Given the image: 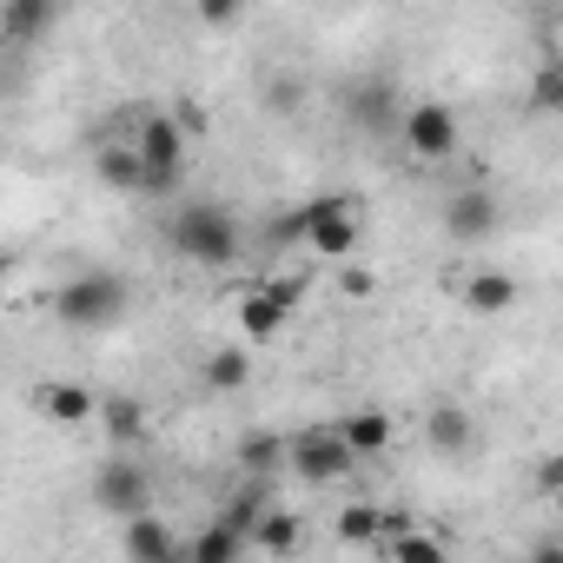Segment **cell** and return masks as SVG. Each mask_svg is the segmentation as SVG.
Here are the masks:
<instances>
[{
  "label": "cell",
  "instance_id": "1",
  "mask_svg": "<svg viewBox=\"0 0 563 563\" xmlns=\"http://www.w3.org/2000/svg\"><path fill=\"white\" fill-rule=\"evenodd\" d=\"M166 239H173V252L192 258V265H232V258L245 252V225H239V212H232V206H212V199L179 206L173 225H166Z\"/></svg>",
  "mask_w": 563,
  "mask_h": 563
},
{
  "label": "cell",
  "instance_id": "2",
  "mask_svg": "<svg viewBox=\"0 0 563 563\" xmlns=\"http://www.w3.org/2000/svg\"><path fill=\"white\" fill-rule=\"evenodd\" d=\"M133 306V286L120 272H74L67 286L54 292V319L67 332H113Z\"/></svg>",
  "mask_w": 563,
  "mask_h": 563
},
{
  "label": "cell",
  "instance_id": "3",
  "mask_svg": "<svg viewBox=\"0 0 563 563\" xmlns=\"http://www.w3.org/2000/svg\"><path fill=\"white\" fill-rule=\"evenodd\" d=\"M186 146H192V133L179 126L173 107H159V113L140 120L133 153H140V166H146V192H153V199H173V192H179V179H186Z\"/></svg>",
  "mask_w": 563,
  "mask_h": 563
},
{
  "label": "cell",
  "instance_id": "4",
  "mask_svg": "<svg viewBox=\"0 0 563 563\" xmlns=\"http://www.w3.org/2000/svg\"><path fill=\"white\" fill-rule=\"evenodd\" d=\"M299 239L312 245V258H332V265H345V258L358 252V239H365L358 199H352V192H325V199L299 206Z\"/></svg>",
  "mask_w": 563,
  "mask_h": 563
},
{
  "label": "cell",
  "instance_id": "5",
  "mask_svg": "<svg viewBox=\"0 0 563 563\" xmlns=\"http://www.w3.org/2000/svg\"><path fill=\"white\" fill-rule=\"evenodd\" d=\"M358 471V451L345 444V431L339 424H306V431H292V464H286V477H299V484H345Z\"/></svg>",
  "mask_w": 563,
  "mask_h": 563
},
{
  "label": "cell",
  "instance_id": "6",
  "mask_svg": "<svg viewBox=\"0 0 563 563\" xmlns=\"http://www.w3.org/2000/svg\"><path fill=\"white\" fill-rule=\"evenodd\" d=\"M93 510H107V517H120V523L153 517V477H146L133 457H107V464L93 471Z\"/></svg>",
  "mask_w": 563,
  "mask_h": 563
},
{
  "label": "cell",
  "instance_id": "7",
  "mask_svg": "<svg viewBox=\"0 0 563 563\" xmlns=\"http://www.w3.org/2000/svg\"><path fill=\"white\" fill-rule=\"evenodd\" d=\"M299 299H306V278H265V286H252L245 299H239V332L258 345V339H278L292 325V312H299Z\"/></svg>",
  "mask_w": 563,
  "mask_h": 563
},
{
  "label": "cell",
  "instance_id": "8",
  "mask_svg": "<svg viewBox=\"0 0 563 563\" xmlns=\"http://www.w3.org/2000/svg\"><path fill=\"white\" fill-rule=\"evenodd\" d=\"M398 140L411 146V159H424V166H444L451 153H457V113L444 107V100H411L405 107V126H398Z\"/></svg>",
  "mask_w": 563,
  "mask_h": 563
},
{
  "label": "cell",
  "instance_id": "9",
  "mask_svg": "<svg viewBox=\"0 0 563 563\" xmlns=\"http://www.w3.org/2000/svg\"><path fill=\"white\" fill-rule=\"evenodd\" d=\"M444 232H451L457 245H484V239L497 232V192H490L484 179L457 186V192L444 199Z\"/></svg>",
  "mask_w": 563,
  "mask_h": 563
},
{
  "label": "cell",
  "instance_id": "10",
  "mask_svg": "<svg viewBox=\"0 0 563 563\" xmlns=\"http://www.w3.org/2000/svg\"><path fill=\"white\" fill-rule=\"evenodd\" d=\"M398 530H411V517H398V510H385V504H345V510L332 517V537H339L345 550H372V543H391Z\"/></svg>",
  "mask_w": 563,
  "mask_h": 563
},
{
  "label": "cell",
  "instance_id": "11",
  "mask_svg": "<svg viewBox=\"0 0 563 563\" xmlns=\"http://www.w3.org/2000/svg\"><path fill=\"white\" fill-rule=\"evenodd\" d=\"M232 464H239L245 484H272V477H286V464H292V438H278V431H245L239 451H232Z\"/></svg>",
  "mask_w": 563,
  "mask_h": 563
},
{
  "label": "cell",
  "instance_id": "12",
  "mask_svg": "<svg viewBox=\"0 0 563 563\" xmlns=\"http://www.w3.org/2000/svg\"><path fill=\"white\" fill-rule=\"evenodd\" d=\"M120 543H126V563H192V550L173 537L166 517H140V523H126Z\"/></svg>",
  "mask_w": 563,
  "mask_h": 563
},
{
  "label": "cell",
  "instance_id": "13",
  "mask_svg": "<svg viewBox=\"0 0 563 563\" xmlns=\"http://www.w3.org/2000/svg\"><path fill=\"white\" fill-rule=\"evenodd\" d=\"M424 444L438 457H464V451H477V418L464 405H431L424 411Z\"/></svg>",
  "mask_w": 563,
  "mask_h": 563
},
{
  "label": "cell",
  "instance_id": "14",
  "mask_svg": "<svg viewBox=\"0 0 563 563\" xmlns=\"http://www.w3.org/2000/svg\"><path fill=\"white\" fill-rule=\"evenodd\" d=\"M332 424L345 431V444L358 451V464H365V457H378V451H391V438H398L391 411H378V405H358V411H345V418H332Z\"/></svg>",
  "mask_w": 563,
  "mask_h": 563
},
{
  "label": "cell",
  "instance_id": "15",
  "mask_svg": "<svg viewBox=\"0 0 563 563\" xmlns=\"http://www.w3.org/2000/svg\"><path fill=\"white\" fill-rule=\"evenodd\" d=\"M34 405H41V418H54V424H100V398L87 391V385H41L34 391Z\"/></svg>",
  "mask_w": 563,
  "mask_h": 563
},
{
  "label": "cell",
  "instance_id": "16",
  "mask_svg": "<svg viewBox=\"0 0 563 563\" xmlns=\"http://www.w3.org/2000/svg\"><path fill=\"white\" fill-rule=\"evenodd\" d=\"M464 306H471L477 319H504V312L517 306V278H510V272H490V265H477V272L464 278Z\"/></svg>",
  "mask_w": 563,
  "mask_h": 563
},
{
  "label": "cell",
  "instance_id": "17",
  "mask_svg": "<svg viewBox=\"0 0 563 563\" xmlns=\"http://www.w3.org/2000/svg\"><path fill=\"white\" fill-rule=\"evenodd\" d=\"M299 537H306V523H299V510H278V504H265L258 510V523H252V543H258V556H292L299 550Z\"/></svg>",
  "mask_w": 563,
  "mask_h": 563
},
{
  "label": "cell",
  "instance_id": "18",
  "mask_svg": "<svg viewBox=\"0 0 563 563\" xmlns=\"http://www.w3.org/2000/svg\"><path fill=\"white\" fill-rule=\"evenodd\" d=\"M199 378H206V391L232 398V391H245V385H252V352H245V345H219V352H206Z\"/></svg>",
  "mask_w": 563,
  "mask_h": 563
},
{
  "label": "cell",
  "instance_id": "19",
  "mask_svg": "<svg viewBox=\"0 0 563 563\" xmlns=\"http://www.w3.org/2000/svg\"><path fill=\"white\" fill-rule=\"evenodd\" d=\"M100 431H107L113 444H126V451H133V444L146 438V405H140V398H126V391H107V398H100Z\"/></svg>",
  "mask_w": 563,
  "mask_h": 563
},
{
  "label": "cell",
  "instance_id": "20",
  "mask_svg": "<svg viewBox=\"0 0 563 563\" xmlns=\"http://www.w3.org/2000/svg\"><path fill=\"white\" fill-rule=\"evenodd\" d=\"M352 120L372 126V133H391V126H405V107H398V93H391L385 80H372V87L352 93Z\"/></svg>",
  "mask_w": 563,
  "mask_h": 563
},
{
  "label": "cell",
  "instance_id": "21",
  "mask_svg": "<svg viewBox=\"0 0 563 563\" xmlns=\"http://www.w3.org/2000/svg\"><path fill=\"white\" fill-rule=\"evenodd\" d=\"M186 550H192V563H245V530L225 523V517H212Z\"/></svg>",
  "mask_w": 563,
  "mask_h": 563
},
{
  "label": "cell",
  "instance_id": "22",
  "mask_svg": "<svg viewBox=\"0 0 563 563\" xmlns=\"http://www.w3.org/2000/svg\"><path fill=\"white\" fill-rule=\"evenodd\" d=\"M93 173H100L113 192H146V166H140L133 146H100V153H93Z\"/></svg>",
  "mask_w": 563,
  "mask_h": 563
},
{
  "label": "cell",
  "instance_id": "23",
  "mask_svg": "<svg viewBox=\"0 0 563 563\" xmlns=\"http://www.w3.org/2000/svg\"><path fill=\"white\" fill-rule=\"evenodd\" d=\"M54 27V8L47 0H8L0 8V41H34V34H47Z\"/></svg>",
  "mask_w": 563,
  "mask_h": 563
},
{
  "label": "cell",
  "instance_id": "24",
  "mask_svg": "<svg viewBox=\"0 0 563 563\" xmlns=\"http://www.w3.org/2000/svg\"><path fill=\"white\" fill-rule=\"evenodd\" d=\"M391 563H451V550H444V537L438 530H424V523H411V530H398L391 543Z\"/></svg>",
  "mask_w": 563,
  "mask_h": 563
},
{
  "label": "cell",
  "instance_id": "25",
  "mask_svg": "<svg viewBox=\"0 0 563 563\" xmlns=\"http://www.w3.org/2000/svg\"><path fill=\"white\" fill-rule=\"evenodd\" d=\"M523 107H530V113H543V120H550V113H563V80H556V67H543V74L523 87Z\"/></svg>",
  "mask_w": 563,
  "mask_h": 563
},
{
  "label": "cell",
  "instance_id": "26",
  "mask_svg": "<svg viewBox=\"0 0 563 563\" xmlns=\"http://www.w3.org/2000/svg\"><path fill=\"white\" fill-rule=\"evenodd\" d=\"M530 490L537 497H563V451H550V457L530 464Z\"/></svg>",
  "mask_w": 563,
  "mask_h": 563
},
{
  "label": "cell",
  "instance_id": "27",
  "mask_svg": "<svg viewBox=\"0 0 563 563\" xmlns=\"http://www.w3.org/2000/svg\"><path fill=\"white\" fill-rule=\"evenodd\" d=\"M299 100H306V87H299L292 74H278V80H265V107H272V113H299Z\"/></svg>",
  "mask_w": 563,
  "mask_h": 563
},
{
  "label": "cell",
  "instance_id": "28",
  "mask_svg": "<svg viewBox=\"0 0 563 563\" xmlns=\"http://www.w3.org/2000/svg\"><path fill=\"white\" fill-rule=\"evenodd\" d=\"M339 292H345V299H378V272H372V265H345V272H339Z\"/></svg>",
  "mask_w": 563,
  "mask_h": 563
},
{
  "label": "cell",
  "instance_id": "29",
  "mask_svg": "<svg viewBox=\"0 0 563 563\" xmlns=\"http://www.w3.org/2000/svg\"><path fill=\"white\" fill-rule=\"evenodd\" d=\"M232 21H239L232 0H199V27H232Z\"/></svg>",
  "mask_w": 563,
  "mask_h": 563
},
{
  "label": "cell",
  "instance_id": "30",
  "mask_svg": "<svg viewBox=\"0 0 563 563\" xmlns=\"http://www.w3.org/2000/svg\"><path fill=\"white\" fill-rule=\"evenodd\" d=\"M530 563H563V543H550V537H543V543L530 550Z\"/></svg>",
  "mask_w": 563,
  "mask_h": 563
},
{
  "label": "cell",
  "instance_id": "31",
  "mask_svg": "<svg viewBox=\"0 0 563 563\" xmlns=\"http://www.w3.org/2000/svg\"><path fill=\"white\" fill-rule=\"evenodd\" d=\"M550 67H556V80H563V47H556V54H550Z\"/></svg>",
  "mask_w": 563,
  "mask_h": 563
},
{
  "label": "cell",
  "instance_id": "32",
  "mask_svg": "<svg viewBox=\"0 0 563 563\" xmlns=\"http://www.w3.org/2000/svg\"><path fill=\"white\" fill-rule=\"evenodd\" d=\"M245 563H272V556H245Z\"/></svg>",
  "mask_w": 563,
  "mask_h": 563
}]
</instances>
